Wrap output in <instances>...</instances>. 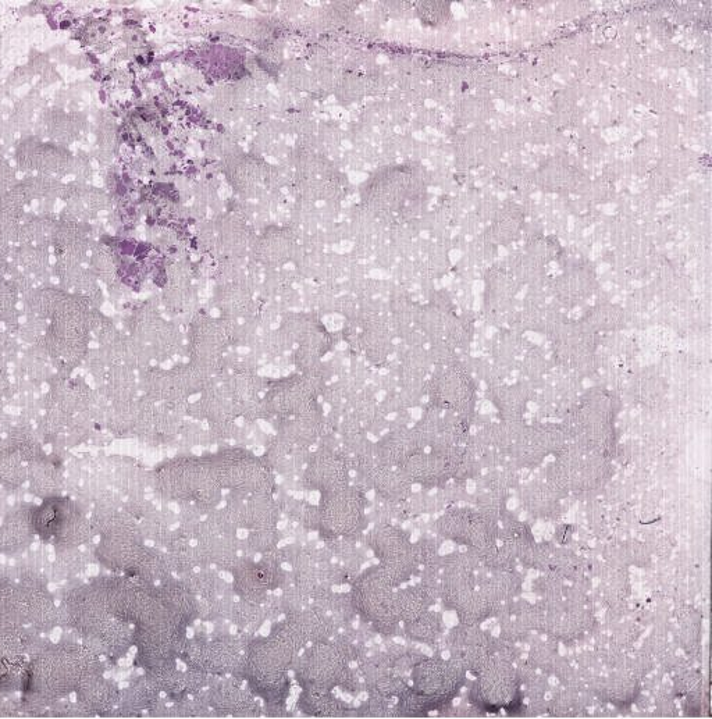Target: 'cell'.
I'll use <instances>...</instances> for the list:
<instances>
[{
    "label": "cell",
    "instance_id": "obj_1",
    "mask_svg": "<svg viewBox=\"0 0 712 719\" xmlns=\"http://www.w3.org/2000/svg\"><path fill=\"white\" fill-rule=\"evenodd\" d=\"M102 672L101 657L83 643L67 640L52 644L28 661L23 692L51 704L76 693L88 676Z\"/></svg>",
    "mask_w": 712,
    "mask_h": 719
},
{
    "label": "cell",
    "instance_id": "obj_2",
    "mask_svg": "<svg viewBox=\"0 0 712 719\" xmlns=\"http://www.w3.org/2000/svg\"><path fill=\"white\" fill-rule=\"evenodd\" d=\"M151 484L160 500L176 505L194 504L205 515L224 500L209 454L185 452L167 459L151 473Z\"/></svg>",
    "mask_w": 712,
    "mask_h": 719
},
{
    "label": "cell",
    "instance_id": "obj_3",
    "mask_svg": "<svg viewBox=\"0 0 712 719\" xmlns=\"http://www.w3.org/2000/svg\"><path fill=\"white\" fill-rule=\"evenodd\" d=\"M351 603L359 621L375 635L393 637L400 633L401 617L397 590L379 564L363 569L351 582Z\"/></svg>",
    "mask_w": 712,
    "mask_h": 719
},
{
    "label": "cell",
    "instance_id": "obj_4",
    "mask_svg": "<svg viewBox=\"0 0 712 719\" xmlns=\"http://www.w3.org/2000/svg\"><path fill=\"white\" fill-rule=\"evenodd\" d=\"M291 672L302 690L341 689L354 696L363 690L361 675L331 640L305 647L295 658Z\"/></svg>",
    "mask_w": 712,
    "mask_h": 719
},
{
    "label": "cell",
    "instance_id": "obj_5",
    "mask_svg": "<svg viewBox=\"0 0 712 719\" xmlns=\"http://www.w3.org/2000/svg\"><path fill=\"white\" fill-rule=\"evenodd\" d=\"M94 583L110 614L127 624L144 625L169 615L156 594V585L138 576H105Z\"/></svg>",
    "mask_w": 712,
    "mask_h": 719
},
{
    "label": "cell",
    "instance_id": "obj_6",
    "mask_svg": "<svg viewBox=\"0 0 712 719\" xmlns=\"http://www.w3.org/2000/svg\"><path fill=\"white\" fill-rule=\"evenodd\" d=\"M209 455L213 472L223 491L242 496L274 494L276 475L262 455L242 446L220 447Z\"/></svg>",
    "mask_w": 712,
    "mask_h": 719
},
{
    "label": "cell",
    "instance_id": "obj_7",
    "mask_svg": "<svg viewBox=\"0 0 712 719\" xmlns=\"http://www.w3.org/2000/svg\"><path fill=\"white\" fill-rule=\"evenodd\" d=\"M31 522L35 536L55 550L80 548L96 536L91 519L76 503L60 496L45 498L44 503L31 508Z\"/></svg>",
    "mask_w": 712,
    "mask_h": 719
},
{
    "label": "cell",
    "instance_id": "obj_8",
    "mask_svg": "<svg viewBox=\"0 0 712 719\" xmlns=\"http://www.w3.org/2000/svg\"><path fill=\"white\" fill-rule=\"evenodd\" d=\"M370 501L354 484L333 493L322 494L318 511L319 537H350L361 540L369 529Z\"/></svg>",
    "mask_w": 712,
    "mask_h": 719
},
{
    "label": "cell",
    "instance_id": "obj_9",
    "mask_svg": "<svg viewBox=\"0 0 712 719\" xmlns=\"http://www.w3.org/2000/svg\"><path fill=\"white\" fill-rule=\"evenodd\" d=\"M434 529L441 539L471 550L482 564L498 546L500 523L486 518L469 505H454L437 519Z\"/></svg>",
    "mask_w": 712,
    "mask_h": 719
},
{
    "label": "cell",
    "instance_id": "obj_10",
    "mask_svg": "<svg viewBox=\"0 0 712 719\" xmlns=\"http://www.w3.org/2000/svg\"><path fill=\"white\" fill-rule=\"evenodd\" d=\"M284 565L286 555L281 546L258 558L241 557L230 573L231 589L237 599L263 604L270 594L286 585L288 571Z\"/></svg>",
    "mask_w": 712,
    "mask_h": 719
},
{
    "label": "cell",
    "instance_id": "obj_11",
    "mask_svg": "<svg viewBox=\"0 0 712 719\" xmlns=\"http://www.w3.org/2000/svg\"><path fill=\"white\" fill-rule=\"evenodd\" d=\"M187 629L170 615L134 626L133 647L137 649L138 667L149 671L165 662L180 661L190 640Z\"/></svg>",
    "mask_w": 712,
    "mask_h": 719
},
{
    "label": "cell",
    "instance_id": "obj_12",
    "mask_svg": "<svg viewBox=\"0 0 712 719\" xmlns=\"http://www.w3.org/2000/svg\"><path fill=\"white\" fill-rule=\"evenodd\" d=\"M427 404L469 420L475 415L477 382L461 361L433 368L426 384Z\"/></svg>",
    "mask_w": 712,
    "mask_h": 719
},
{
    "label": "cell",
    "instance_id": "obj_13",
    "mask_svg": "<svg viewBox=\"0 0 712 719\" xmlns=\"http://www.w3.org/2000/svg\"><path fill=\"white\" fill-rule=\"evenodd\" d=\"M316 373H298L269 380L262 395L269 419L297 418L319 404V397L327 386Z\"/></svg>",
    "mask_w": 712,
    "mask_h": 719
},
{
    "label": "cell",
    "instance_id": "obj_14",
    "mask_svg": "<svg viewBox=\"0 0 712 719\" xmlns=\"http://www.w3.org/2000/svg\"><path fill=\"white\" fill-rule=\"evenodd\" d=\"M362 541L395 587H401L416 575L412 540L400 526L395 523L370 525Z\"/></svg>",
    "mask_w": 712,
    "mask_h": 719
},
{
    "label": "cell",
    "instance_id": "obj_15",
    "mask_svg": "<svg viewBox=\"0 0 712 719\" xmlns=\"http://www.w3.org/2000/svg\"><path fill=\"white\" fill-rule=\"evenodd\" d=\"M298 653L280 637L272 635L254 636L244 650L242 682L286 681Z\"/></svg>",
    "mask_w": 712,
    "mask_h": 719
},
{
    "label": "cell",
    "instance_id": "obj_16",
    "mask_svg": "<svg viewBox=\"0 0 712 719\" xmlns=\"http://www.w3.org/2000/svg\"><path fill=\"white\" fill-rule=\"evenodd\" d=\"M412 688L429 697L439 713L447 711L466 685V672L454 660L422 658L411 671Z\"/></svg>",
    "mask_w": 712,
    "mask_h": 719
},
{
    "label": "cell",
    "instance_id": "obj_17",
    "mask_svg": "<svg viewBox=\"0 0 712 719\" xmlns=\"http://www.w3.org/2000/svg\"><path fill=\"white\" fill-rule=\"evenodd\" d=\"M521 692L515 665L493 656L469 689V706L479 714L497 713Z\"/></svg>",
    "mask_w": 712,
    "mask_h": 719
},
{
    "label": "cell",
    "instance_id": "obj_18",
    "mask_svg": "<svg viewBox=\"0 0 712 719\" xmlns=\"http://www.w3.org/2000/svg\"><path fill=\"white\" fill-rule=\"evenodd\" d=\"M337 632L338 626L333 618L316 605L309 604L304 610L284 615L273 622L269 633L280 637L299 654L309 644L333 639Z\"/></svg>",
    "mask_w": 712,
    "mask_h": 719
},
{
    "label": "cell",
    "instance_id": "obj_19",
    "mask_svg": "<svg viewBox=\"0 0 712 719\" xmlns=\"http://www.w3.org/2000/svg\"><path fill=\"white\" fill-rule=\"evenodd\" d=\"M236 678H215L197 699L208 706L215 717L258 718L262 704L251 690Z\"/></svg>",
    "mask_w": 712,
    "mask_h": 719
},
{
    "label": "cell",
    "instance_id": "obj_20",
    "mask_svg": "<svg viewBox=\"0 0 712 719\" xmlns=\"http://www.w3.org/2000/svg\"><path fill=\"white\" fill-rule=\"evenodd\" d=\"M299 487L322 494L344 489L351 484V469L338 448L318 447L311 451Z\"/></svg>",
    "mask_w": 712,
    "mask_h": 719
},
{
    "label": "cell",
    "instance_id": "obj_21",
    "mask_svg": "<svg viewBox=\"0 0 712 719\" xmlns=\"http://www.w3.org/2000/svg\"><path fill=\"white\" fill-rule=\"evenodd\" d=\"M224 507L230 511L240 530L277 529L281 512L273 493L242 494L229 493Z\"/></svg>",
    "mask_w": 712,
    "mask_h": 719
},
{
    "label": "cell",
    "instance_id": "obj_22",
    "mask_svg": "<svg viewBox=\"0 0 712 719\" xmlns=\"http://www.w3.org/2000/svg\"><path fill=\"white\" fill-rule=\"evenodd\" d=\"M354 486L365 493L373 491L377 498L388 503H405L414 494V484L409 482L401 468L377 461L368 471L356 475Z\"/></svg>",
    "mask_w": 712,
    "mask_h": 719
},
{
    "label": "cell",
    "instance_id": "obj_23",
    "mask_svg": "<svg viewBox=\"0 0 712 719\" xmlns=\"http://www.w3.org/2000/svg\"><path fill=\"white\" fill-rule=\"evenodd\" d=\"M148 547L141 537H101L95 555L109 571L120 575H135L147 554Z\"/></svg>",
    "mask_w": 712,
    "mask_h": 719
},
{
    "label": "cell",
    "instance_id": "obj_24",
    "mask_svg": "<svg viewBox=\"0 0 712 719\" xmlns=\"http://www.w3.org/2000/svg\"><path fill=\"white\" fill-rule=\"evenodd\" d=\"M401 469L409 482L425 490L440 489L451 480L447 459L440 452L432 450L416 452Z\"/></svg>",
    "mask_w": 712,
    "mask_h": 719
},
{
    "label": "cell",
    "instance_id": "obj_25",
    "mask_svg": "<svg viewBox=\"0 0 712 719\" xmlns=\"http://www.w3.org/2000/svg\"><path fill=\"white\" fill-rule=\"evenodd\" d=\"M156 594L170 617L178 624L191 628L198 621L197 597L177 576L156 585Z\"/></svg>",
    "mask_w": 712,
    "mask_h": 719
},
{
    "label": "cell",
    "instance_id": "obj_26",
    "mask_svg": "<svg viewBox=\"0 0 712 719\" xmlns=\"http://www.w3.org/2000/svg\"><path fill=\"white\" fill-rule=\"evenodd\" d=\"M612 475L614 468L610 459L592 452H583L576 465L571 494L580 498L597 496L610 482Z\"/></svg>",
    "mask_w": 712,
    "mask_h": 719
},
{
    "label": "cell",
    "instance_id": "obj_27",
    "mask_svg": "<svg viewBox=\"0 0 712 719\" xmlns=\"http://www.w3.org/2000/svg\"><path fill=\"white\" fill-rule=\"evenodd\" d=\"M586 686L598 699L615 707L632 706L640 694L639 679L621 669L608 676H592Z\"/></svg>",
    "mask_w": 712,
    "mask_h": 719
},
{
    "label": "cell",
    "instance_id": "obj_28",
    "mask_svg": "<svg viewBox=\"0 0 712 719\" xmlns=\"http://www.w3.org/2000/svg\"><path fill=\"white\" fill-rule=\"evenodd\" d=\"M425 451L420 447L414 430L409 426L390 427L379 440L375 441V457L384 465L401 468L416 452Z\"/></svg>",
    "mask_w": 712,
    "mask_h": 719
},
{
    "label": "cell",
    "instance_id": "obj_29",
    "mask_svg": "<svg viewBox=\"0 0 712 719\" xmlns=\"http://www.w3.org/2000/svg\"><path fill=\"white\" fill-rule=\"evenodd\" d=\"M74 694H77V703H80L89 715H106L112 714L119 706L121 690L115 683L103 678L102 672H99L81 682Z\"/></svg>",
    "mask_w": 712,
    "mask_h": 719
},
{
    "label": "cell",
    "instance_id": "obj_30",
    "mask_svg": "<svg viewBox=\"0 0 712 719\" xmlns=\"http://www.w3.org/2000/svg\"><path fill=\"white\" fill-rule=\"evenodd\" d=\"M487 398L500 420H523L532 401V390L528 383H501L487 389Z\"/></svg>",
    "mask_w": 712,
    "mask_h": 719
},
{
    "label": "cell",
    "instance_id": "obj_31",
    "mask_svg": "<svg viewBox=\"0 0 712 719\" xmlns=\"http://www.w3.org/2000/svg\"><path fill=\"white\" fill-rule=\"evenodd\" d=\"M31 508H19L0 525V554H21L34 544Z\"/></svg>",
    "mask_w": 712,
    "mask_h": 719
},
{
    "label": "cell",
    "instance_id": "obj_32",
    "mask_svg": "<svg viewBox=\"0 0 712 719\" xmlns=\"http://www.w3.org/2000/svg\"><path fill=\"white\" fill-rule=\"evenodd\" d=\"M23 587V586H21ZM27 592V625L39 633L51 632L59 626V605L46 586L24 587Z\"/></svg>",
    "mask_w": 712,
    "mask_h": 719
},
{
    "label": "cell",
    "instance_id": "obj_33",
    "mask_svg": "<svg viewBox=\"0 0 712 719\" xmlns=\"http://www.w3.org/2000/svg\"><path fill=\"white\" fill-rule=\"evenodd\" d=\"M523 508L536 519L555 521L562 514L561 498L546 482H533L521 489Z\"/></svg>",
    "mask_w": 712,
    "mask_h": 719
},
{
    "label": "cell",
    "instance_id": "obj_34",
    "mask_svg": "<svg viewBox=\"0 0 712 719\" xmlns=\"http://www.w3.org/2000/svg\"><path fill=\"white\" fill-rule=\"evenodd\" d=\"M297 708L306 717L344 718L354 715V710L329 690L304 689L299 694Z\"/></svg>",
    "mask_w": 712,
    "mask_h": 719
},
{
    "label": "cell",
    "instance_id": "obj_35",
    "mask_svg": "<svg viewBox=\"0 0 712 719\" xmlns=\"http://www.w3.org/2000/svg\"><path fill=\"white\" fill-rule=\"evenodd\" d=\"M477 589L476 572L461 569H441L440 597L445 610L455 611Z\"/></svg>",
    "mask_w": 712,
    "mask_h": 719
},
{
    "label": "cell",
    "instance_id": "obj_36",
    "mask_svg": "<svg viewBox=\"0 0 712 719\" xmlns=\"http://www.w3.org/2000/svg\"><path fill=\"white\" fill-rule=\"evenodd\" d=\"M522 576L514 571L490 572L486 578H477V590L493 603L514 600L522 593Z\"/></svg>",
    "mask_w": 712,
    "mask_h": 719
},
{
    "label": "cell",
    "instance_id": "obj_37",
    "mask_svg": "<svg viewBox=\"0 0 712 719\" xmlns=\"http://www.w3.org/2000/svg\"><path fill=\"white\" fill-rule=\"evenodd\" d=\"M177 578L183 580L185 585L190 587L197 599H219V597L233 592L231 583H227L216 569H194V571L184 573Z\"/></svg>",
    "mask_w": 712,
    "mask_h": 719
},
{
    "label": "cell",
    "instance_id": "obj_38",
    "mask_svg": "<svg viewBox=\"0 0 712 719\" xmlns=\"http://www.w3.org/2000/svg\"><path fill=\"white\" fill-rule=\"evenodd\" d=\"M398 610H400L401 624H409L420 615L425 614L436 604V599L420 585L400 587L397 590Z\"/></svg>",
    "mask_w": 712,
    "mask_h": 719
},
{
    "label": "cell",
    "instance_id": "obj_39",
    "mask_svg": "<svg viewBox=\"0 0 712 719\" xmlns=\"http://www.w3.org/2000/svg\"><path fill=\"white\" fill-rule=\"evenodd\" d=\"M27 471V479L30 480L31 490L35 496L44 498L59 496L62 476L55 466L46 462L45 459L39 458L28 464Z\"/></svg>",
    "mask_w": 712,
    "mask_h": 719
},
{
    "label": "cell",
    "instance_id": "obj_40",
    "mask_svg": "<svg viewBox=\"0 0 712 719\" xmlns=\"http://www.w3.org/2000/svg\"><path fill=\"white\" fill-rule=\"evenodd\" d=\"M443 630V617L439 612L432 611V608L416 618L415 621L402 625V632L407 639L415 643L426 644V646H433L439 642Z\"/></svg>",
    "mask_w": 712,
    "mask_h": 719
},
{
    "label": "cell",
    "instance_id": "obj_41",
    "mask_svg": "<svg viewBox=\"0 0 712 719\" xmlns=\"http://www.w3.org/2000/svg\"><path fill=\"white\" fill-rule=\"evenodd\" d=\"M267 622L263 605L236 599L231 608L229 624L237 629V632L248 636L258 635L259 629Z\"/></svg>",
    "mask_w": 712,
    "mask_h": 719
},
{
    "label": "cell",
    "instance_id": "obj_42",
    "mask_svg": "<svg viewBox=\"0 0 712 719\" xmlns=\"http://www.w3.org/2000/svg\"><path fill=\"white\" fill-rule=\"evenodd\" d=\"M497 603H493L475 590L455 608L458 622L461 625L480 626L489 618H496Z\"/></svg>",
    "mask_w": 712,
    "mask_h": 719
},
{
    "label": "cell",
    "instance_id": "obj_43",
    "mask_svg": "<svg viewBox=\"0 0 712 719\" xmlns=\"http://www.w3.org/2000/svg\"><path fill=\"white\" fill-rule=\"evenodd\" d=\"M676 622H678V635L676 640L683 650L690 656L699 653L701 639V617L699 612L693 608L682 607L676 611Z\"/></svg>",
    "mask_w": 712,
    "mask_h": 719
},
{
    "label": "cell",
    "instance_id": "obj_44",
    "mask_svg": "<svg viewBox=\"0 0 712 719\" xmlns=\"http://www.w3.org/2000/svg\"><path fill=\"white\" fill-rule=\"evenodd\" d=\"M587 689H566L547 701V714L553 717H578L585 714Z\"/></svg>",
    "mask_w": 712,
    "mask_h": 719
},
{
    "label": "cell",
    "instance_id": "obj_45",
    "mask_svg": "<svg viewBox=\"0 0 712 719\" xmlns=\"http://www.w3.org/2000/svg\"><path fill=\"white\" fill-rule=\"evenodd\" d=\"M283 533L280 529L249 530L247 537L241 540V557L258 558L280 547Z\"/></svg>",
    "mask_w": 712,
    "mask_h": 719
},
{
    "label": "cell",
    "instance_id": "obj_46",
    "mask_svg": "<svg viewBox=\"0 0 712 719\" xmlns=\"http://www.w3.org/2000/svg\"><path fill=\"white\" fill-rule=\"evenodd\" d=\"M88 560L80 548H60L55 550V560L52 562V573L55 578L73 579L80 576L87 569Z\"/></svg>",
    "mask_w": 712,
    "mask_h": 719
},
{
    "label": "cell",
    "instance_id": "obj_47",
    "mask_svg": "<svg viewBox=\"0 0 712 719\" xmlns=\"http://www.w3.org/2000/svg\"><path fill=\"white\" fill-rule=\"evenodd\" d=\"M395 708H397L398 718L427 717L433 711H439L432 699L416 692L411 685L397 697Z\"/></svg>",
    "mask_w": 712,
    "mask_h": 719
},
{
    "label": "cell",
    "instance_id": "obj_48",
    "mask_svg": "<svg viewBox=\"0 0 712 719\" xmlns=\"http://www.w3.org/2000/svg\"><path fill=\"white\" fill-rule=\"evenodd\" d=\"M623 322H625V316L622 311L614 306H603V308L587 313L585 319L580 322V326L589 333L597 334L621 329Z\"/></svg>",
    "mask_w": 712,
    "mask_h": 719
},
{
    "label": "cell",
    "instance_id": "obj_49",
    "mask_svg": "<svg viewBox=\"0 0 712 719\" xmlns=\"http://www.w3.org/2000/svg\"><path fill=\"white\" fill-rule=\"evenodd\" d=\"M508 493L501 491L480 490L473 497V508L486 518L500 523L509 514Z\"/></svg>",
    "mask_w": 712,
    "mask_h": 719
},
{
    "label": "cell",
    "instance_id": "obj_50",
    "mask_svg": "<svg viewBox=\"0 0 712 719\" xmlns=\"http://www.w3.org/2000/svg\"><path fill=\"white\" fill-rule=\"evenodd\" d=\"M548 571L557 573L562 579L569 580L572 583H579L583 576L582 562H580L578 555L572 553L571 550H566L564 547L554 548Z\"/></svg>",
    "mask_w": 712,
    "mask_h": 719
},
{
    "label": "cell",
    "instance_id": "obj_51",
    "mask_svg": "<svg viewBox=\"0 0 712 719\" xmlns=\"http://www.w3.org/2000/svg\"><path fill=\"white\" fill-rule=\"evenodd\" d=\"M480 490L501 491L511 493L519 487V471L515 468L489 469V472L482 473L479 479Z\"/></svg>",
    "mask_w": 712,
    "mask_h": 719
},
{
    "label": "cell",
    "instance_id": "obj_52",
    "mask_svg": "<svg viewBox=\"0 0 712 719\" xmlns=\"http://www.w3.org/2000/svg\"><path fill=\"white\" fill-rule=\"evenodd\" d=\"M494 636L480 626L461 625L455 626L447 636L448 649L461 646H490L493 644Z\"/></svg>",
    "mask_w": 712,
    "mask_h": 719
},
{
    "label": "cell",
    "instance_id": "obj_53",
    "mask_svg": "<svg viewBox=\"0 0 712 719\" xmlns=\"http://www.w3.org/2000/svg\"><path fill=\"white\" fill-rule=\"evenodd\" d=\"M560 658L557 640L548 637L546 642H536L532 644L529 650L528 661L537 671L548 675L553 674V669Z\"/></svg>",
    "mask_w": 712,
    "mask_h": 719
},
{
    "label": "cell",
    "instance_id": "obj_54",
    "mask_svg": "<svg viewBox=\"0 0 712 719\" xmlns=\"http://www.w3.org/2000/svg\"><path fill=\"white\" fill-rule=\"evenodd\" d=\"M440 547V540L433 539V537H423V539L412 543V560H414L416 573L420 569L439 564L441 557Z\"/></svg>",
    "mask_w": 712,
    "mask_h": 719
},
{
    "label": "cell",
    "instance_id": "obj_55",
    "mask_svg": "<svg viewBox=\"0 0 712 719\" xmlns=\"http://www.w3.org/2000/svg\"><path fill=\"white\" fill-rule=\"evenodd\" d=\"M395 700L382 696H369L361 707L355 708L356 717L365 718H398Z\"/></svg>",
    "mask_w": 712,
    "mask_h": 719
},
{
    "label": "cell",
    "instance_id": "obj_56",
    "mask_svg": "<svg viewBox=\"0 0 712 719\" xmlns=\"http://www.w3.org/2000/svg\"><path fill=\"white\" fill-rule=\"evenodd\" d=\"M618 558L621 560L619 567L635 565V567L646 568L650 565L651 553L646 544L640 543V541H629L619 548Z\"/></svg>",
    "mask_w": 712,
    "mask_h": 719
},
{
    "label": "cell",
    "instance_id": "obj_57",
    "mask_svg": "<svg viewBox=\"0 0 712 719\" xmlns=\"http://www.w3.org/2000/svg\"><path fill=\"white\" fill-rule=\"evenodd\" d=\"M564 582L557 573L543 572V576L534 582L533 589L544 601L560 600L564 597Z\"/></svg>",
    "mask_w": 712,
    "mask_h": 719
},
{
    "label": "cell",
    "instance_id": "obj_58",
    "mask_svg": "<svg viewBox=\"0 0 712 719\" xmlns=\"http://www.w3.org/2000/svg\"><path fill=\"white\" fill-rule=\"evenodd\" d=\"M427 354L433 368H445L459 361L457 350L445 340L427 344Z\"/></svg>",
    "mask_w": 712,
    "mask_h": 719
},
{
    "label": "cell",
    "instance_id": "obj_59",
    "mask_svg": "<svg viewBox=\"0 0 712 719\" xmlns=\"http://www.w3.org/2000/svg\"><path fill=\"white\" fill-rule=\"evenodd\" d=\"M547 361L544 355L537 348H530L522 361L523 375L528 377L530 382H536L546 373Z\"/></svg>",
    "mask_w": 712,
    "mask_h": 719
},
{
    "label": "cell",
    "instance_id": "obj_60",
    "mask_svg": "<svg viewBox=\"0 0 712 719\" xmlns=\"http://www.w3.org/2000/svg\"><path fill=\"white\" fill-rule=\"evenodd\" d=\"M530 636H532V633L523 628L514 617L501 619L500 639L505 640V642L514 644L525 643L528 642Z\"/></svg>",
    "mask_w": 712,
    "mask_h": 719
},
{
    "label": "cell",
    "instance_id": "obj_61",
    "mask_svg": "<svg viewBox=\"0 0 712 719\" xmlns=\"http://www.w3.org/2000/svg\"><path fill=\"white\" fill-rule=\"evenodd\" d=\"M573 537V526L571 525H560L555 530V540L560 546L564 547L566 544L571 543Z\"/></svg>",
    "mask_w": 712,
    "mask_h": 719
}]
</instances>
